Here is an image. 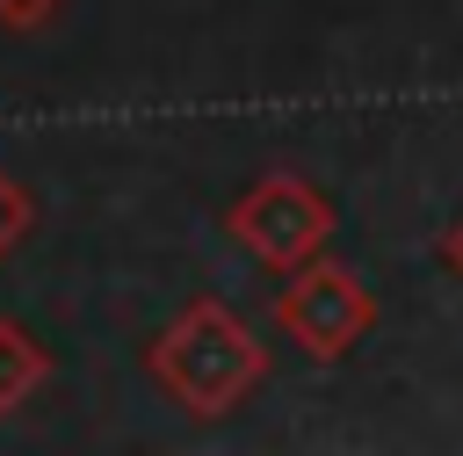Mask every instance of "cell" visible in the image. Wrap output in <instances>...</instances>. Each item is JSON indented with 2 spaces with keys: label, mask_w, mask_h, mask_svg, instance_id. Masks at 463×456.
<instances>
[{
  "label": "cell",
  "mask_w": 463,
  "mask_h": 456,
  "mask_svg": "<svg viewBox=\"0 0 463 456\" xmlns=\"http://www.w3.org/2000/svg\"><path fill=\"white\" fill-rule=\"evenodd\" d=\"M145 369H152V384H159L181 413L224 420L246 391L268 384V347H260V333H253L224 297H195V304H181V311L152 333Z\"/></svg>",
  "instance_id": "1"
},
{
  "label": "cell",
  "mask_w": 463,
  "mask_h": 456,
  "mask_svg": "<svg viewBox=\"0 0 463 456\" xmlns=\"http://www.w3.org/2000/svg\"><path fill=\"white\" fill-rule=\"evenodd\" d=\"M224 232H232V246H239L246 261L289 275V268H304V261L326 253V239H333V203H326V188H311L304 174H260L246 195H232Z\"/></svg>",
  "instance_id": "2"
},
{
  "label": "cell",
  "mask_w": 463,
  "mask_h": 456,
  "mask_svg": "<svg viewBox=\"0 0 463 456\" xmlns=\"http://www.w3.org/2000/svg\"><path fill=\"white\" fill-rule=\"evenodd\" d=\"M275 326H282V340L289 347H304L311 362H340L369 326H376V297H369V282L347 268V261H304V268H289L282 275V290H275Z\"/></svg>",
  "instance_id": "3"
},
{
  "label": "cell",
  "mask_w": 463,
  "mask_h": 456,
  "mask_svg": "<svg viewBox=\"0 0 463 456\" xmlns=\"http://www.w3.org/2000/svg\"><path fill=\"white\" fill-rule=\"evenodd\" d=\"M43 384H51V347H43L22 318H0V420L22 413Z\"/></svg>",
  "instance_id": "4"
},
{
  "label": "cell",
  "mask_w": 463,
  "mask_h": 456,
  "mask_svg": "<svg viewBox=\"0 0 463 456\" xmlns=\"http://www.w3.org/2000/svg\"><path fill=\"white\" fill-rule=\"evenodd\" d=\"M29 224H36V203H29V188L14 181V174H0V261L29 239Z\"/></svg>",
  "instance_id": "5"
},
{
  "label": "cell",
  "mask_w": 463,
  "mask_h": 456,
  "mask_svg": "<svg viewBox=\"0 0 463 456\" xmlns=\"http://www.w3.org/2000/svg\"><path fill=\"white\" fill-rule=\"evenodd\" d=\"M65 0H0V29H43Z\"/></svg>",
  "instance_id": "6"
},
{
  "label": "cell",
  "mask_w": 463,
  "mask_h": 456,
  "mask_svg": "<svg viewBox=\"0 0 463 456\" xmlns=\"http://www.w3.org/2000/svg\"><path fill=\"white\" fill-rule=\"evenodd\" d=\"M441 261H449V268H456V275H463V217H456V224H449V232H441Z\"/></svg>",
  "instance_id": "7"
}]
</instances>
